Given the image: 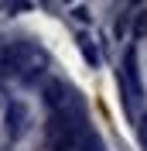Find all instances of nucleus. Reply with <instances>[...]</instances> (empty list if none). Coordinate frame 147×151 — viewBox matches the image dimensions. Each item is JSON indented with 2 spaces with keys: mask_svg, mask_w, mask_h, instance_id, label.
<instances>
[{
  "mask_svg": "<svg viewBox=\"0 0 147 151\" xmlns=\"http://www.w3.org/2000/svg\"><path fill=\"white\" fill-rule=\"evenodd\" d=\"M82 113H51L45 124V144L48 151H75L82 141Z\"/></svg>",
  "mask_w": 147,
  "mask_h": 151,
  "instance_id": "nucleus-1",
  "label": "nucleus"
},
{
  "mask_svg": "<svg viewBox=\"0 0 147 151\" xmlns=\"http://www.w3.org/2000/svg\"><path fill=\"white\" fill-rule=\"evenodd\" d=\"M75 151H103V141L96 137V134H89V131H86V134H82V141L75 144Z\"/></svg>",
  "mask_w": 147,
  "mask_h": 151,
  "instance_id": "nucleus-2",
  "label": "nucleus"
},
{
  "mask_svg": "<svg viewBox=\"0 0 147 151\" xmlns=\"http://www.w3.org/2000/svg\"><path fill=\"white\" fill-rule=\"evenodd\" d=\"M79 48H82V55L89 65H99V52H96V45H92L89 38H79Z\"/></svg>",
  "mask_w": 147,
  "mask_h": 151,
  "instance_id": "nucleus-3",
  "label": "nucleus"
},
{
  "mask_svg": "<svg viewBox=\"0 0 147 151\" xmlns=\"http://www.w3.org/2000/svg\"><path fill=\"white\" fill-rule=\"evenodd\" d=\"M140 35H147V10L137 14V38H140Z\"/></svg>",
  "mask_w": 147,
  "mask_h": 151,
  "instance_id": "nucleus-4",
  "label": "nucleus"
},
{
  "mask_svg": "<svg viewBox=\"0 0 147 151\" xmlns=\"http://www.w3.org/2000/svg\"><path fill=\"white\" fill-rule=\"evenodd\" d=\"M140 144H144V148H147V117H144V120H140Z\"/></svg>",
  "mask_w": 147,
  "mask_h": 151,
  "instance_id": "nucleus-5",
  "label": "nucleus"
}]
</instances>
